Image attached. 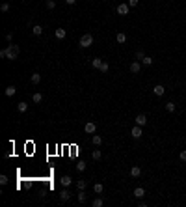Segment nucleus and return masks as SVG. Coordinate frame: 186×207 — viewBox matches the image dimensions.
I'll return each instance as SVG.
<instances>
[{"instance_id":"f257e3e1","label":"nucleus","mask_w":186,"mask_h":207,"mask_svg":"<svg viewBox=\"0 0 186 207\" xmlns=\"http://www.w3.org/2000/svg\"><path fill=\"white\" fill-rule=\"evenodd\" d=\"M6 54H8V60H17L19 54H21V49H19V45H8L6 49Z\"/></svg>"},{"instance_id":"f03ea898","label":"nucleus","mask_w":186,"mask_h":207,"mask_svg":"<svg viewBox=\"0 0 186 207\" xmlns=\"http://www.w3.org/2000/svg\"><path fill=\"white\" fill-rule=\"evenodd\" d=\"M78 45H80L82 49H88V47H91V45H93V36H91V34H84V36L80 37Z\"/></svg>"},{"instance_id":"7ed1b4c3","label":"nucleus","mask_w":186,"mask_h":207,"mask_svg":"<svg viewBox=\"0 0 186 207\" xmlns=\"http://www.w3.org/2000/svg\"><path fill=\"white\" fill-rule=\"evenodd\" d=\"M142 134H143V131H142V127H140V125H134L132 129H130V136H132V138H142Z\"/></svg>"},{"instance_id":"20e7f679","label":"nucleus","mask_w":186,"mask_h":207,"mask_svg":"<svg viewBox=\"0 0 186 207\" xmlns=\"http://www.w3.org/2000/svg\"><path fill=\"white\" fill-rule=\"evenodd\" d=\"M134 122H136V125H140V127H145V125H147V116H145V114H138L136 118H134Z\"/></svg>"},{"instance_id":"39448f33","label":"nucleus","mask_w":186,"mask_h":207,"mask_svg":"<svg viewBox=\"0 0 186 207\" xmlns=\"http://www.w3.org/2000/svg\"><path fill=\"white\" fill-rule=\"evenodd\" d=\"M115 11H117V15H128V11H130V6H128V4H119Z\"/></svg>"},{"instance_id":"423d86ee","label":"nucleus","mask_w":186,"mask_h":207,"mask_svg":"<svg viewBox=\"0 0 186 207\" xmlns=\"http://www.w3.org/2000/svg\"><path fill=\"white\" fill-rule=\"evenodd\" d=\"M84 131H86L88 134H93L95 131H97V123H95V122H88L86 125H84Z\"/></svg>"},{"instance_id":"0eeeda50","label":"nucleus","mask_w":186,"mask_h":207,"mask_svg":"<svg viewBox=\"0 0 186 207\" xmlns=\"http://www.w3.org/2000/svg\"><path fill=\"white\" fill-rule=\"evenodd\" d=\"M153 93L157 95V97H162V95L166 93V88H164L162 84H157V86H154V88H153Z\"/></svg>"},{"instance_id":"6e6552de","label":"nucleus","mask_w":186,"mask_h":207,"mask_svg":"<svg viewBox=\"0 0 186 207\" xmlns=\"http://www.w3.org/2000/svg\"><path fill=\"white\" fill-rule=\"evenodd\" d=\"M140 71H142V64H140V62H132V64H130V73L138 75Z\"/></svg>"},{"instance_id":"1a4fd4ad","label":"nucleus","mask_w":186,"mask_h":207,"mask_svg":"<svg viewBox=\"0 0 186 207\" xmlns=\"http://www.w3.org/2000/svg\"><path fill=\"white\" fill-rule=\"evenodd\" d=\"M69 198H71V192L67 190V187H63V190L60 192V200H62V201H69Z\"/></svg>"},{"instance_id":"9d476101","label":"nucleus","mask_w":186,"mask_h":207,"mask_svg":"<svg viewBox=\"0 0 186 207\" xmlns=\"http://www.w3.org/2000/svg\"><path fill=\"white\" fill-rule=\"evenodd\" d=\"M142 175V168L140 166H132L130 168V177H140Z\"/></svg>"},{"instance_id":"9b49d317","label":"nucleus","mask_w":186,"mask_h":207,"mask_svg":"<svg viewBox=\"0 0 186 207\" xmlns=\"http://www.w3.org/2000/svg\"><path fill=\"white\" fill-rule=\"evenodd\" d=\"M115 41L123 45L125 41H127V34H125V32H117V34H115Z\"/></svg>"},{"instance_id":"f8f14e48","label":"nucleus","mask_w":186,"mask_h":207,"mask_svg":"<svg viewBox=\"0 0 186 207\" xmlns=\"http://www.w3.org/2000/svg\"><path fill=\"white\" fill-rule=\"evenodd\" d=\"M32 34L39 37V36L43 34V26H41V24H36V26H32Z\"/></svg>"},{"instance_id":"ddd939ff","label":"nucleus","mask_w":186,"mask_h":207,"mask_svg":"<svg viewBox=\"0 0 186 207\" xmlns=\"http://www.w3.org/2000/svg\"><path fill=\"white\" fill-rule=\"evenodd\" d=\"M134 196H136V198H143V196H145V189H143V187H136V189H134Z\"/></svg>"},{"instance_id":"4468645a","label":"nucleus","mask_w":186,"mask_h":207,"mask_svg":"<svg viewBox=\"0 0 186 207\" xmlns=\"http://www.w3.org/2000/svg\"><path fill=\"white\" fill-rule=\"evenodd\" d=\"M86 190H78V196H77V200H78V203H86Z\"/></svg>"},{"instance_id":"2eb2a0df","label":"nucleus","mask_w":186,"mask_h":207,"mask_svg":"<svg viewBox=\"0 0 186 207\" xmlns=\"http://www.w3.org/2000/svg\"><path fill=\"white\" fill-rule=\"evenodd\" d=\"M65 36H67V32H65L63 28H56V39L62 41V39H65Z\"/></svg>"},{"instance_id":"dca6fc26","label":"nucleus","mask_w":186,"mask_h":207,"mask_svg":"<svg viewBox=\"0 0 186 207\" xmlns=\"http://www.w3.org/2000/svg\"><path fill=\"white\" fill-rule=\"evenodd\" d=\"M30 82H32V84H39V82H41V75H39V73H32Z\"/></svg>"},{"instance_id":"f3484780","label":"nucleus","mask_w":186,"mask_h":207,"mask_svg":"<svg viewBox=\"0 0 186 207\" xmlns=\"http://www.w3.org/2000/svg\"><path fill=\"white\" fill-rule=\"evenodd\" d=\"M4 93H6L8 97H13V95L17 93V88H15V86H8V88H6V92H4Z\"/></svg>"},{"instance_id":"a211bd4d","label":"nucleus","mask_w":186,"mask_h":207,"mask_svg":"<svg viewBox=\"0 0 186 207\" xmlns=\"http://www.w3.org/2000/svg\"><path fill=\"white\" fill-rule=\"evenodd\" d=\"M93 190H95V194H102L104 185H102V183H95V185H93Z\"/></svg>"},{"instance_id":"6ab92c4d","label":"nucleus","mask_w":186,"mask_h":207,"mask_svg":"<svg viewBox=\"0 0 186 207\" xmlns=\"http://www.w3.org/2000/svg\"><path fill=\"white\" fill-rule=\"evenodd\" d=\"M91 144H93V146H100V144H102V136H99V134H93V138H91Z\"/></svg>"},{"instance_id":"aec40b11","label":"nucleus","mask_w":186,"mask_h":207,"mask_svg":"<svg viewBox=\"0 0 186 207\" xmlns=\"http://www.w3.org/2000/svg\"><path fill=\"white\" fill-rule=\"evenodd\" d=\"M60 183H62V187H69V185L73 183V179L69 177V175H63V177H62V181H60Z\"/></svg>"},{"instance_id":"412c9836","label":"nucleus","mask_w":186,"mask_h":207,"mask_svg":"<svg viewBox=\"0 0 186 207\" xmlns=\"http://www.w3.org/2000/svg\"><path fill=\"white\" fill-rule=\"evenodd\" d=\"M17 110H19V112H26V110H28V105L24 103V101H21V103L17 105Z\"/></svg>"},{"instance_id":"4be33fe9","label":"nucleus","mask_w":186,"mask_h":207,"mask_svg":"<svg viewBox=\"0 0 186 207\" xmlns=\"http://www.w3.org/2000/svg\"><path fill=\"white\" fill-rule=\"evenodd\" d=\"M108 69H110V64L108 62H102V64H100V67H99V71L100 73H108Z\"/></svg>"},{"instance_id":"5701e85b","label":"nucleus","mask_w":186,"mask_h":207,"mask_svg":"<svg viewBox=\"0 0 186 207\" xmlns=\"http://www.w3.org/2000/svg\"><path fill=\"white\" fill-rule=\"evenodd\" d=\"M32 101H34V103H41V101H43V93H34L32 95Z\"/></svg>"},{"instance_id":"b1692460","label":"nucleus","mask_w":186,"mask_h":207,"mask_svg":"<svg viewBox=\"0 0 186 207\" xmlns=\"http://www.w3.org/2000/svg\"><path fill=\"white\" fill-rule=\"evenodd\" d=\"M102 62H104V60H100V58H93V60H91V65H93L95 69H99V67H100V64H102Z\"/></svg>"},{"instance_id":"393cba45","label":"nucleus","mask_w":186,"mask_h":207,"mask_svg":"<svg viewBox=\"0 0 186 207\" xmlns=\"http://www.w3.org/2000/svg\"><path fill=\"white\" fill-rule=\"evenodd\" d=\"M91 205H93V207H102L104 201H102V198H95V200L91 201Z\"/></svg>"},{"instance_id":"a878e982","label":"nucleus","mask_w":186,"mask_h":207,"mask_svg":"<svg viewBox=\"0 0 186 207\" xmlns=\"http://www.w3.org/2000/svg\"><path fill=\"white\" fill-rule=\"evenodd\" d=\"M142 64L145 65V67H149V65L153 64V58H151V56H143V60H142Z\"/></svg>"},{"instance_id":"bb28decb","label":"nucleus","mask_w":186,"mask_h":207,"mask_svg":"<svg viewBox=\"0 0 186 207\" xmlns=\"http://www.w3.org/2000/svg\"><path fill=\"white\" fill-rule=\"evenodd\" d=\"M166 110H168V112H175V103H173V101L166 103Z\"/></svg>"},{"instance_id":"cd10ccee","label":"nucleus","mask_w":186,"mask_h":207,"mask_svg":"<svg viewBox=\"0 0 186 207\" xmlns=\"http://www.w3.org/2000/svg\"><path fill=\"white\" fill-rule=\"evenodd\" d=\"M77 189H78V190H84V189H86V181H84V179H78V181H77Z\"/></svg>"},{"instance_id":"c85d7f7f","label":"nucleus","mask_w":186,"mask_h":207,"mask_svg":"<svg viewBox=\"0 0 186 207\" xmlns=\"http://www.w3.org/2000/svg\"><path fill=\"white\" fill-rule=\"evenodd\" d=\"M91 157H93V160H99L100 157H102V153H100V149H95L93 153H91Z\"/></svg>"},{"instance_id":"c756f323","label":"nucleus","mask_w":186,"mask_h":207,"mask_svg":"<svg viewBox=\"0 0 186 207\" xmlns=\"http://www.w3.org/2000/svg\"><path fill=\"white\" fill-rule=\"evenodd\" d=\"M77 170L84 172V170H86V162H84V160H78V162H77Z\"/></svg>"},{"instance_id":"7c9ffc66","label":"nucleus","mask_w":186,"mask_h":207,"mask_svg":"<svg viewBox=\"0 0 186 207\" xmlns=\"http://www.w3.org/2000/svg\"><path fill=\"white\" fill-rule=\"evenodd\" d=\"M45 6H47V9H54V8H56V2H54V0H47Z\"/></svg>"},{"instance_id":"2f4dec72","label":"nucleus","mask_w":186,"mask_h":207,"mask_svg":"<svg viewBox=\"0 0 186 207\" xmlns=\"http://www.w3.org/2000/svg\"><path fill=\"white\" fill-rule=\"evenodd\" d=\"M0 11H2V13H8V11H9V4H8V2H2V6H0Z\"/></svg>"},{"instance_id":"473e14b6","label":"nucleus","mask_w":186,"mask_h":207,"mask_svg":"<svg viewBox=\"0 0 186 207\" xmlns=\"http://www.w3.org/2000/svg\"><path fill=\"white\" fill-rule=\"evenodd\" d=\"M8 181H9V179H8V175H6V174L0 175V183H2V185H8Z\"/></svg>"},{"instance_id":"72a5a7b5","label":"nucleus","mask_w":186,"mask_h":207,"mask_svg":"<svg viewBox=\"0 0 186 207\" xmlns=\"http://www.w3.org/2000/svg\"><path fill=\"white\" fill-rule=\"evenodd\" d=\"M127 4H128V6H130V8H136V6H138V4H140V0H128V2H127Z\"/></svg>"},{"instance_id":"f704fd0d","label":"nucleus","mask_w":186,"mask_h":207,"mask_svg":"<svg viewBox=\"0 0 186 207\" xmlns=\"http://www.w3.org/2000/svg\"><path fill=\"white\" fill-rule=\"evenodd\" d=\"M143 56H145V54H143V50H136V58L140 60V62L143 60Z\"/></svg>"},{"instance_id":"c9c22d12","label":"nucleus","mask_w":186,"mask_h":207,"mask_svg":"<svg viewBox=\"0 0 186 207\" xmlns=\"http://www.w3.org/2000/svg\"><path fill=\"white\" fill-rule=\"evenodd\" d=\"M179 159L182 160V162H186V149H182L180 151V155H179Z\"/></svg>"},{"instance_id":"e433bc0d","label":"nucleus","mask_w":186,"mask_h":207,"mask_svg":"<svg viewBox=\"0 0 186 207\" xmlns=\"http://www.w3.org/2000/svg\"><path fill=\"white\" fill-rule=\"evenodd\" d=\"M6 39L9 43H11V39H13V32H9V34H6Z\"/></svg>"},{"instance_id":"4c0bfd02","label":"nucleus","mask_w":186,"mask_h":207,"mask_svg":"<svg viewBox=\"0 0 186 207\" xmlns=\"http://www.w3.org/2000/svg\"><path fill=\"white\" fill-rule=\"evenodd\" d=\"M0 58H8V54H6V49H2V50H0Z\"/></svg>"},{"instance_id":"58836bf2","label":"nucleus","mask_w":186,"mask_h":207,"mask_svg":"<svg viewBox=\"0 0 186 207\" xmlns=\"http://www.w3.org/2000/svg\"><path fill=\"white\" fill-rule=\"evenodd\" d=\"M74 2H77V0H65V4H67V6H73Z\"/></svg>"}]
</instances>
